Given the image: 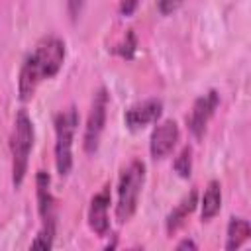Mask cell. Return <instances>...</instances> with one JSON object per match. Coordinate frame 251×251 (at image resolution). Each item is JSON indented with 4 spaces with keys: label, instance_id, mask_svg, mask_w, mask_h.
<instances>
[{
    "label": "cell",
    "instance_id": "obj_1",
    "mask_svg": "<svg viewBox=\"0 0 251 251\" xmlns=\"http://www.w3.org/2000/svg\"><path fill=\"white\" fill-rule=\"evenodd\" d=\"M65 41L57 35H45L25 57L18 76V96L22 102L33 98L37 86L45 78H53L65 63Z\"/></svg>",
    "mask_w": 251,
    "mask_h": 251
},
{
    "label": "cell",
    "instance_id": "obj_2",
    "mask_svg": "<svg viewBox=\"0 0 251 251\" xmlns=\"http://www.w3.org/2000/svg\"><path fill=\"white\" fill-rule=\"evenodd\" d=\"M33 124L25 110H18L14 118L12 137H10V153H12V184L20 188L29 163V153L33 149Z\"/></svg>",
    "mask_w": 251,
    "mask_h": 251
},
{
    "label": "cell",
    "instance_id": "obj_3",
    "mask_svg": "<svg viewBox=\"0 0 251 251\" xmlns=\"http://www.w3.org/2000/svg\"><path fill=\"white\" fill-rule=\"evenodd\" d=\"M143 184H145V163L141 159H133L127 163V167L122 169L118 180L116 220L120 224H126L135 214Z\"/></svg>",
    "mask_w": 251,
    "mask_h": 251
},
{
    "label": "cell",
    "instance_id": "obj_4",
    "mask_svg": "<svg viewBox=\"0 0 251 251\" xmlns=\"http://www.w3.org/2000/svg\"><path fill=\"white\" fill-rule=\"evenodd\" d=\"M35 188H37V212L41 218V229L33 237L31 247L51 249L57 233V214H55V198L51 194V178L45 171H37Z\"/></svg>",
    "mask_w": 251,
    "mask_h": 251
},
{
    "label": "cell",
    "instance_id": "obj_5",
    "mask_svg": "<svg viewBox=\"0 0 251 251\" xmlns=\"http://www.w3.org/2000/svg\"><path fill=\"white\" fill-rule=\"evenodd\" d=\"M55 167L61 176L73 169V139L78 126V112L75 106L61 110L55 116Z\"/></svg>",
    "mask_w": 251,
    "mask_h": 251
},
{
    "label": "cell",
    "instance_id": "obj_6",
    "mask_svg": "<svg viewBox=\"0 0 251 251\" xmlns=\"http://www.w3.org/2000/svg\"><path fill=\"white\" fill-rule=\"evenodd\" d=\"M106 116H108V90L104 86H100L94 94H92V102H90V112L86 118V126H84V137H82V147L88 155L98 151L100 145V137L104 133V126H106Z\"/></svg>",
    "mask_w": 251,
    "mask_h": 251
},
{
    "label": "cell",
    "instance_id": "obj_7",
    "mask_svg": "<svg viewBox=\"0 0 251 251\" xmlns=\"http://www.w3.org/2000/svg\"><path fill=\"white\" fill-rule=\"evenodd\" d=\"M218 104H220V94H218V90H208L206 94H202V96H198V98L194 100L192 110H190V114L186 116V124H188L190 133H192L196 139H200V137L204 135V131H206V127H208V122L212 120V116H214Z\"/></svg>",
    "mask_w": 251,
    "mask_h": 251
},
{
    "label": "cell",
    "instance_id": "obj_8",
    "mask_svg": "<svg viewBox=\"0 0 251 251\" xmlns=\"http://www.w3.org/2000/svg\"><path fill=\"white\" fill-rule=\"evenodd\" d=\"M180 137L178 124L175 120H161L151 131L149 137V153L153 159H165L167 155L173 153Z\"/></svg>",
    "mask_w": 251,
    "mask_h": 251
},
{
    "label": "cell",
    "instance_id": "obj_9",
    "mask_svg": "<svg viewBox=\"0 0 251 251\" xmlns=\"http://www.w3.org/2000/svg\"><path fill=\"white\" fill-rule=\"evenodd\" d=\"M161 114H163V102L157 98H149V100L129 106L124 114V122H126L127 129L139 131L149 124H157Z\"/></svg>",
    "mask_w": 251,
    "mask_h": 251
},
{
    "label": "cell",
    "instance_id": "obj_10",
    "mask_svg": "<svg viewBox=\"0 0 251 251\" xmlns=\"http://www.w3.org/2000/svg\"><path fill=\"white\" fill-rule=\"evenodd\" d=\"M110 186H104L100 192H96L88 206V226L96 235H106L110 229Z\"/></svg>",
    "mask_w": 251,
    "mask_h": 251
},
{
    "label": "cell",
    "instance_id": "obj_11",
    "mask_svg": "<svg viewBox=\"0 0 251 251\" xmlns=\"http://www.w3.org/2000/svg\"><path fill=\"white\" fill-rule=\"evenodd\" d=\"M196 204H198V192L192 188L188 194H184L182 196V200L169 212V216H167V220H165V227H167V233H175L182 224H184V220L194 212V208H196Z\"/></svg>",
    "mask_w": 251,
    "mask_h": 251
},
{
    "label": "cell",
    "instance_id": "obj_12",
    "mask_svg": "<svg viewBox=\"0 0 251 251\" xmlns=\"http://www.w3.org/2000/svg\"><path fill=\"white\" fill-rule=\"evenodd\" d=\"M222 208V184L220 180H210L206 190H204V196H202V202H200V218L202 222H210L212 218L218 216Z\"/></svg>",
    "mask_w": 251,
    "mask_h": 251
},
{
    "label": "cell",
    "instance_id": "obj_13",
    "mask_svg": "<svg viewBox=\"0 0 251 251\" xmlns=\"http://www.w3.org/2000/svg\"><path fill=\"white\" fill-rule=\"evenodd\" d=\"M251 235V226L245 218H239V216H233L229 218V224H227V231H226V249L231 251V249H239Z\"/></svg>",
    "mask_w": 251,
    "mask_h": 251
},
{
    "label": "cell",
    "instance_id": "obj_14",
    "mask_svg": "<svg viewBox=\"0 0 251 251\" xmlns=\"http://www.w3.org/2000/svg\"><path fill=\"white\" fill-rule=\"evenodd\" d=\"M173 169L178 176L182 178H188L192 175V147L190 145H184L180 149V153L175 157V163H173Z\"/></svg>",
    "mask_w": 251,
    "mask_h": 251
},
{
    "label": "cell",
    "instance_id": "obj_15",
    "mask_svg": "<svg viewBox=\"0 0 251 251\" xmlns=\"http://www.w3.org/2000/svg\"><path fill=\"white\" fill-rule=\"evenodd\" d=\"M135 47H137L135 33H133V29H127V33H126V37H124V41H122V43H118V45L114 47V53H116V55H120V57H124V59H127V61H131V59H133V55H135Z\"/></svg>",
    "mask_w": 251,
    "mask_h": 251
},
{
    "label": "cell",
    "instance_id": "obj_16",
    "mask_svg": "<svg viewBox=\"0 0 251 251\" xmlns=\"http://www.w3.org/2000/svg\"><path fill=\"white\" fill-rule=\"evenodd\" d=\"M84 2L86 0H67V12L71 16L73 22H76L82 14V8H84Z\"/></svg>",
    "mask_w": 251,
    "mask_h": 251
},
{
    "label": "cell",
    "instance_id": "obj_17",
    "mask_svg": "<svg viewBox=\"0 0 251 251\" xmlns=\"http://www.w3.org/2000/svg\"><path fill=\"white\" fill-rule=\"evenodd\" d=\"M180 4H182V0H157V8H159V12L163 16L173 14Z\"/></svg>",
    "mask_w": 251,
    "mask_h": 251
},
{
    "label": "cell",
    "instance_id": "obj_18",
    "mask_svg": "<svg viewBox=\"0 0 251 251\" xmlns=\"http://www.w3.org/2000/svg\"><path fill=\"white\" fill-rule=\"evenodd\" d=\"M135 8H137V0H120V14L122 16H131Z\"/></svg>",
    "mask_w": 251,
    "mask_h": 251
},
{
    "label": "cell",
    "instance_id": "obj_19",
    "mask_svg": "<svg viewBox=\"0 0 251 251\" xmlns=\"http://www.w3.org/2000/svg\"><path fill=\"white\" fill-rule=\"evenodd\" d=\"M198 245L192 241V239H182L178 245H176V249H196Z\"/></svg>",
    "mask_w": 251,
    "mask_h": 251
}]
</instances>
